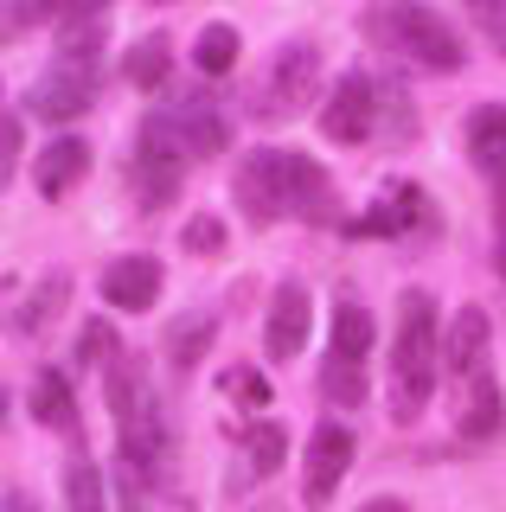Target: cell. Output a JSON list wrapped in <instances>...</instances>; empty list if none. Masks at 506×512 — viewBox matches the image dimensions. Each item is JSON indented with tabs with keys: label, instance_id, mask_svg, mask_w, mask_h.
Masks as SVG:
<instances>
[{
	"label": "cell",
	"instance_id": "6da1fadb",
	"mask_svg": "<svg viewBox=\"0 0 506 512\" xmlns=\"http://www.w3.org/2000/svg\"><path fill=\"white\" fill-rule=\"evenodd\" d=\"M442 378V327H436V295L430 288H404L398 295V333H391V416L410 423V416L430 410Z\"/></svg>",
	"mask_w": 506,
	"mask_h": 512
},
{
	"label": "cell",
	"instance_id": "7c38bea8",
	"mask_svg": "<svg viewBox=\"0 0 506 512\" xmlns=\"http://www.w3.org/2000/svg\"><path fill=\"white\" fill-rule=\"evenodd\" d=\"M308 327H314L308 288H302V282H276V295H270V327H263L270 352H276V359H295V352L308 346Z\"/></svg>",
	"mask_w": 506,
	"mask_h": 512
},
{
	"label": "cell",
	"instance_id": "603a6c76",
	"mask_svg": "<svg viewBox=\"0 0 506 512\" xmlns=\"http://www.w3.org/2000/svg\"><path fill=\"white\" fill-rule=\"evenodd\" d=\"M205 346H212V320H173L167 327V359L180 365V372H193V365L205 359Z\"/></svg>",
	"mask_w": 506,
	"mask_h": 512
},
{
	"label": "cell",
	"instance_id": "5b68a950",
	"mask_svg": "<svg viewBox=\"0 0 506 512\" xmlns=\"http://www.w3.org/2000/svg\"><path fill=\"white\" fill-rule=\"evenodd\" d=\"M378 32H385V39L398 45L404 58L430 64V71H462V39H455V26L442 20V13L417 7V0L385 7V13H378Z\"/></svg>",
	"mask_w": 506,
	"mask_h": 512
},
{
	"label": "cell",
	"instance_id": "2e32d148",
	"mask_svg": "<svg viewBox=\"0 0 506 512\" xmlns=\"http://www.w3.org/2000/svg\"><path fill=\"white\" fill-rule=\"evenodd\" d=\"M289 212H302L308 224H334V186L308 154H289Z\"/></svg>",
	"mask_w": 506,
	"mask_h": 512
},
{
	"label": "cell",
	"instance_id": "8992f818",
	"mask_svg": "<svg viewBox=\"0 0 506 512\" xmlns=\"http://www.w3.org/2000/svg\"><path fill=\"white\" fill-rule=\"evenodd\" d=\"M237 205L250 212V224L289 218V154H282V148L244 154V173H237Z\"/></svg>",
	"mask_w": 506,
	"mask_h": 512
},
{
	"label": "cell",
	"instance_id": "5bb4252c",
	"mask_svg": "<svg viewBox=\"0 0 506 512\" xmlns=\"http://www.w3.org/2000/svg\"><path fill=\"white\" fill-rule=\"evenodd\" d=\"M167 109V122L180 128V141L193 154H218L225 148V116H218V96H205V90H186V96H173V103H161Z\"/></svg>",
	"mask_w": 506,
	"mask_h": 512
},
{
	"label": "cell",
	"instance_id": "d6a6232c",
	"mask_svg": "<svg viewBox=\"0 0 506 512\" xmlns=\"http://www.w3.org/2000/svg\"><path fill=\"white\" fill-rule=\"evenodd\" d=\"M116 512H141V480H122V500H116Z\"/></svg>",
	"mask_w": 506,
	"mask_h": 512
},
{
	"label": "cell",
	"instance_id": "ac0fdd59",
	"mask_svg": "<svg viewBox=\"0 0 506 512\" xmlns=\"http://www.w3.org/2000/svg\"><path fill=\"white\" fill-rule=\"evenodd\" d=\"M417 218H423V192L404 186V192H391V199H378L366 218H353V231H359V237H398V231H410Z\"/></svg>",
	"mask_w": 506,
	"mask_h": 512
},
{
	"label": "cell",
	"instance_id": "f1b7e54d",
	"mask_svg": "<svg viewBox=\"0 0 506 512\" xmlns=\"http://www.w3.org/2000/svg\"><path fill=\"white\" fill-rule=\"evenodd\" d=\"M225 391L237 397V404H270V378H263V372H250V365L225 372Z\"/></svg>",
	"mask_w": 506,
	"mask_h": 512
},
{
	"label": "cell",
	"instance_id": "7402d4cb",
	"mask_svg": "<svg viewBox=\"0 0 506 512\" xmlns=\"http://www.w3.org/2000/svg\"><path fill=\"white\" fill-rule=\"evenodd\" d=\"M193 64H199L205 77H225L231 64H237V32L225 20H212V26L199 32V45H193Z\"/></svg>",
	"mask_w": 506,
	"mask_h": 512
},
{
	"label": "cell",
	"instance_id": "836d02e7",
	"mask_svg": "<svg viewBox=\"0 0 506 512\" xmlns=\"http://www.w3.org/2000/svg\"><path fill=\"white\" fill-rule=\"evenodd\" d=\"M359 512H410L404 500H372V506H359Z\"/></svg>",
	"mask_w": 506,
	"mask_h": 512
},
{
	"label": "cell",
	"instance_id": "ffe728a7",
	"mask_svg": "<svg viewBox=\"0 0 506 512\" xmlns=\"http://www.w3.org/2000/svg\"><path fill=\"white\" fill-rule=\"evenodd\" d=\"M167 71H173V45H167V32H148V39L129 52V84L135 90H161L167 84Z\"/></svg>",
	"mask_w": 506,
	"mask_h": 512
},
{
	"label": "cell",
	"instance_id": "7a4b0ae2",
	"mask_svg": "<svg viewBox=\"0 0 506 512\" xmlns=\"http://www.w3.org/2000/svg\"><path fill=\"white\" fill-rule=\"evenodd\" d=\"M109 410H116V436H122V461H129V480H161L167 474V416L154 404V391L135 378L129 359L109 365Z\"/></svg>",
	"mask_w": 506,
	"mask_h": 512
},
{
	"label": "cell",
	"instance_id": "83f0119b",
	"mask_svg": "<svg viewBox=\"0 0 506 512\" xmlns=\"http://www.w3.org/2000/svg\"><path fill=\"white\" fill-rule=\"evenodd\" d=\"M180 244L186 250H199V256H218V250H225V224H218V218H186V231H180Z\"/></svg>",
	"mask_w": 506,
	"mask_h": 512
},
{
	"label": "cell",
	"instance_id": "4316f807",
	"mask_svg": "<svg viewBox=\"0 0 506 512\" xmlns=\"http://www.w3.org/2000/svg\"><path fill=\"white\" fill-rule=\"evenodd\" d=\"M77 365H103V372L116 365V333H109L103 320H90V327L77 333Z\"/></svg>",
	"mask_w": 506,
	"mask_h": 512
},
{
	"label": "cell",
	"instance_id": "8fae6325",
	"mask_svg": "<svg viewBox=\"0 0 506 512\" xmlns=\"http://www.w3.org/2000/svg\"><path fill=\"white\" fill-rule=\"evenodd\" d=\"M161 263L154 256H116V263L103 269V301L109 308H129V314H141V308H154L161 301Z\"/></svg>",
	"mask_w": 506,
	"mask_h": 512
},
{
	"label": "cell",
	"instance_id": "30bf717a",
	"mask_svg": "<svg viewBox=\"0 0 506 512\" xmlns=\"http://www.w3.org/2000/svg\"><path fill=\"white\" fill-rule=\"evenodd\" d=\"M372 116H378V90H372L366 71H346L340 84L327 90V103H321L327 141H366L372 135Z\"/></svg>",
	"mask_w": 506,
	"mask_h": 512
},
{
	"label": "cell",
	"instance_id": "52a82bcc",
	"mask_svg": "<svg viewBox=\"0 0 506 512\" xmlns=\"http://www.w3.org/2000/svg\"><path fill=\"white\" fill-rule=\"evenodd\" d=\"M90 96H97V64H84V58H52V71L33 84V116L39 122H71V116H84L90 109Z\"/></svg>",
	"mask_w": 506,
	"mask_h": 512
},
{
	"label": "cell",
	"instance_id": "d4e9b609",
	"mask_svg": "<svg viewBox=\"0 0 506 512\" xmlns=\"http://www.w3.org/2000/svg\"><path fill=\"white\" fill-rule=\"evenodd\" d=\"M65 500H71V512H109V487H103L97 461H71V474H65Z\"/></svg>",
	"mask_w": 506,
	"mask_h": 512
},
{
	"label": "cell",
	"instance_id": "f546056e",
	"mask_svg": "<svg viewBox=\"0 0 506 512\" xmlns=\"http://www.w3.org/2000/svg\"><path fill=\"white\" fill-rule=\"evenodd\" d=\"M474 20H481V32L506 52V0H500V7H494V0H481V7H474Z\"/></svg>",
	"mask_w": 506,
	"mask_h": 512
},
{
	"label": "cell",
	"instance_id": "44dd1931",
	"mask_svg": "<svg viewBox=\"0 0 506 512\" xmlns=\"http://www.w3.org/2000/svg\"><path fill=\"white\" fill-rule=\"evenodd\" d=\"M65 295H71V276H45V282L33 288V301H26V308L13 314V327H20V333H39V327H52V320H58V308H65Z\"/></svg>",
	"mask_w": 506,
	"mask_h": 512
},
{
	"label": "cell",
	"instance_id": "3957f363",
	"mask_svg": "<svg viewBox=\"0 0 506 512\" xmlns=\"http://www.w3.org/2000/svg\"><path fill=\"white\" fill-rule=\"evenodd\" d=\"M366 359H372V314L359 301L340 295L334 308V346H327V365H321V391L334 397L340 410H353L366 397Z\"/></svg>",
	"mask_w": 506,
	"mask_h": 512
},
{
	"label": "cell",
	"instance_id": "9a60e30c",
	"mask_svg": "<svg viewBox=\"0 0 506 512\" xmlns=\"http://www.w3.org/2000/svg\"><path fill=\"white\" fill-rule=\"evenodd\" d=\"M33 173H39V192H45V199H65V192L90 173V148L77 135H58L52 148H39V167Z\"/></svg>",
	"mask_w": 506,
	"mask_h": 512
},
{
	"label": "cell",
	"instance_id": "277c9868",
	"mask_svg": "<svg viewBox=\"0 0 506 512\" xmlns=\"http://www.w3.org/2000/svg\"><path fill=\"white\" fill-rule=\"evenodd\" d=\"M186 160H193V148H186L180 128L167 122V109H154V116L141 122V135H135V192H141V212H161L173 192H180Z\"/></svg>",
	"mask_w": 506,
	"mask_h": 512
},
{
	"label": "cell",
	"instance_id": "9c48e42d",
	"mask_svg": "<svg viewBox=\"0 0 506 512\" xmlns=\"http://www.w3.org/2000/svg\"><path fill=\"white\" fill-rule=\"evenodd\" d=\"M346 468H353V436H346V423H321L308 436V455H302L308 506H327V500H334V487L346 480Z\"/></svg>",
	"mask_w": 506,
	"mask_h": 512
},
{
	"label": "cell",
	"instance_id": "d6986e66",
	"mask_svg": "<svg viewBox=\"0 0 506 512\" xmlns=\"http://www.w3.org/2000/svg\"><path fill=\"white\" fill-rule=\"evenodd\" d=\"M33 416L45 429H77V397H71V384H65V372H39L33 378Z\"/></svg>",
	"mask_w": 506,
	"mask_h": 512
},
{
	"label": "cell",
	"instance_id": "e0dca14e",
	"mask_svg": "<svg viewBox=\"0 0 506 512\" xmlns=\"http://www.w3.org/2000/svg\"><path fill=\"white\" fill-rule=\"evenodd\" d=\"M468 154H474L481 173H494V180L506 186V109L500 103H487V109L468 116Z\"/></svg>",
	"mask_w": 506,
	"mask_h": 512
},
{
	"label": "cell",
	"instance_id": "cb8c5ba5",
	"mask_svg": "<svg viewBox=\"0 0 506 512\" xmlns=\"http://www.w3.org/2000/svg\"><path fill=\"white\" fill-rule=\"evenodd\" d=\"M500 429V384L494 378H474V391H468V410H462V436H494Z\"/></svg>",
	"mask_w": 506,
	"mask_h": 512
},
{
	"label": "cell",
	"instance_id": "1f68e13d",
	"mask_svg": "<svg viewBox=\"0 0 506 512\" xmlns=\"http://www.w3.org/2000/svg\"><path fill=\"white\" fill-rule=\"evenodd\" d=\"M20 167V116H7V154H0V173Z\"/></svg>",
	"mask_w": 506,
	"mask_h": 512
},
{
	"label": "cell",
	"instance_id": "ba28073f",
	"mask_svg": "<svg viewBox=\"0 0 506 512\" xmlns=\"http://www.w3.org/2000/svg\"><path fill=\"white\" fill-rule=\"evenodd\" d=\"M314 77H321V52L314 45H282L276 64H270V84L257 96V116H289V109H302L314 96Z\"/></svg>",
	"mask_w": 506,
	"mask_h": 512
},
{
	"label": "cell",
	"instance_id": "4dcf8cb0",
	"mask_svg": "<svg viewBox=\"0 0 506 512\" xmlns=\"http://www.w3.org/2000/svg\"><path fill=\"white\" fill-rule=\"evenodd\" d=\"M494 269H500V282H506V186H500V199H494Z\"/></svg>",
	"mask_w": 506,
	"mask_h": 512
},
{
	"label": "cell",
	"instance_id": "484cf974",
	"mask_svg": "<svg viewBox=\"0 0 506 512\" xmlns=\"http://www.w3.org/2000/svg\"><path fill=\"white\" fill-rule=\"evenodd\" d=\"M244 448H250V468H257V474H276V468H282V455H289V442H282V429H276V423L244 429Z\"/></svg>",
	"mask_w": 506,
	"mask_h": 512
},
{
	"label": "cell",
	"instance_id": "e575fe53",
	"mask_svg": "<svg viewBox=\"0 0 506 512\" xmlns=\"http://www.w3.org/2000/svg\"><path fill=\"white\" fill-rule=\"evenodd\" d=\"M7 512H39V506L26 500V493H7Z\"/></svg>",
	"mask_w": 506,
	"mask_h": 512
},
{
	"label": "cell",
	"instance_id": "4fadbf2b",
	"mask_svg": "<svg viewBox=\"0 0 506 512\" xmlns=\"http://www.w3.org/2000/svg\"><path fill=\"white\" fill-rule=\"evenodd\" d=\"M442 372L449 378H487V308H455L449 340H442Z\"/></svg>",
	"mask_w": 506,
	"mask_h": 512
}]
</instances>
